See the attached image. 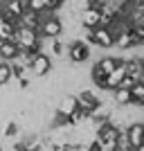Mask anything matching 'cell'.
I'll use <instances>...</instances> for the list:
<instances>
[{
    "label": "cell",
    "instance_id": "cell-1",
    "mask_svg": "<svg viewBox=\"0 0 144 151\" xmlns=\"http://www.w3.org/2000/svg\"><path fill=\"white\" fill-rule=\"evenodd\" d=\"M92 50H90V45L81 38H72L68 45H65V59L70 63H75V65H83V63L90 59Z\"/></svg>",
    "mask_w": 144,
    "mask_h": 151
},
{
    "label": "cell",
    "instance_id": "cell-2",
    "mask_svg": "<svg viewBox=\"0 0 144 151\" xmlns=\"http://www.w3.org/2000/svg\"><path fill=\"white\" fill-rule=\"evenodd\" d=\"M14 41L18 43V47L29 52H38V43H41V34L38 29H29V27H16V34H14Z\"/></svg>",
    "mask_w": 144,
    "mask_h": 151
},
{
    "label": "cell",
    "instance_id": "cell-3",
    "mask_svg": "<svg viewBox=\"0 0 144 151\" xmlns=\"http://www.w3.org/2000/svg\"><path fill=\"white\" fill-rule=\"evenodd\" d=\"M52 68H54V63H52V57H47V54H43V52H36L34 57H32L29 61V77H34V79H43V77H47L52 72Z\"/></svg>",
    "mask_w": 144,
    "mask_h": 151
},
{
    "label": "cell",
    "instance_id": "cell-4",
    "mask_svg": "<svg viewBox=\"0 0 144 151\" xmlns=\"http://www.w3.org/2000/svg\"><path fill=\"white\" fill-rule=\"evenodd\" d=\"M0 5H2V16H5V20H11L16 25H18V16L27 9L25 0H5V2H0Z\"/></svg>",
    "mask_w": 144,
    "mask_h": 151
},
{
    "label": "cell",
    "instance_id": "cell-5",
    "mask_svg": "<svg viewBox=\"0 0 144 151\" xmlns=\"http://www.w3.org/2000/svg\"><path fill=\"white\" fill-rule=\"evenodd\" d=\"M77 18H79V25H81L83 29H95V27H99L101 12L99 9H92V7H83Z\"/></svg>",
    "mask_w": 144,
    "mask_h": 151
},
{
    "label": "cell",
    "instance_id": "cell-6",
    "mask_svg": "<svg viewBox=\"0 0 144 151\" xmlns=\"http://www.w3.org/2000/svg\"><path fill=\"white\" fill-rule=\"evenodd\" d=\"M124 133L126 138H128V142H131V147H140L144 145V122H131L128 126H124Z\"/></svg>",
    "mask_w": 144,
    "mask_h": 151
},
{
    "label": "cell",
    "instance_id": "cell-7",
    "mask_svg": "<svg viewBox=\"0 0 144 151\" xmlns=\"http://www.w3.org/2000/svg\"><path fill=\"white\" fill-rule=\"evenodd\" d=\"M77 108H79V104H77V95H63L61 99H59V104H57V113H61V115L68 117L70 113H75Z\"/></svg>",
    "mask_w": 144,
    "mask_h": 151
},
{
    "label": "cell",
    "instance_id": "cell-8",
    "mask_svg": "<svg viewBox=\"0 0 144 151\" xmlns=\"http://www.w3.org/2000/svg\"><path fill=\"white\" fill-rule=\"evenodd\" d=\"M18 25L20 27H29V29H38V25H41V14L25 9V12L18 16Z\"/></svg>",
    "mask_w": 144,
    "mask_h": 151
},
{
    "label": "cell",
    "instance_id": "cell-9",
    "mask_svg": "<svg viewBox=\"0 0 144 151\" xmlns=\"http://www.w3.org/2000/svg\"><path fill=\"white\" fill-rule=\"evenodd\" d=\"M18 50H20V47H18L16 41H0V57L5 59L7 63L18 57Z\"/></svg>",
    "mask_w": 144,
    "mask_h": 151
},
{
    "label": "cell",
    "instance_id": "cell-10",
    "mask_svg": "<svg viewBox=\"0 0 144 151\" xmlns=\"http://www.w3.org/2000/svg\"><path fill=\"white\" fill-rule=\"evenodd\" d=\"M117 63H119V57H110V54H106V57H99V59H97L95 65H97L104 75H110V72L117 68Z\"/></svg>",
    "mask_w": 144,
    "mask_h": 151
},
{
    "label": "cell",
    "instance_id": "cell-11",
    "mask_svg": "<svg viewBox=\"0 0 144 151\" xmlns=\"http://www.w3.org/2000/svg\"><path fill=\"white\" fill-rule=\"evenodd\" d=\"M128 93H131V104L144 106V81H135L128 88Z\"/></svg>",
    "mask_w": 144,
    "mask_h": 151
},
{
    "label": "cell",
    "instance_id": "cell-12",
    "mask_svg": "<svg viewBox=\"0 0 144 151\" xmlns=\"http://www.w3.org/2000/svg\"><path fill=\"white\" fill-rule=\"evenodd\" d=\"M110 93H113L115 106H126V104H131V93H128V88H113Z\"/></svg>",
    "mask_w": 144,
    "mask_h": 151
},
{
    "label": "cell",
    "instance_id": "cell-13",
    "mask_svg": "<svg viewBox=\"0 0 144 151\" xmlns=\"http://www.w3.org/2000/svg\"><path fill=\"white\" fill-rule=\"evenodd\" d=\"M18 133H20V124H18L16 120H9V122L5 124V129H2V135H5L7 140H14Z\"/></svg>",
    "mask_w": 144,
    "mask_h": 151
},
{
    "label": "cell",
    "instance_id": "cell-14",
    "mask_svg": "<svg viewBox=\"0 0 144 151\" xmlns=\"http://www.w3.org/2000/svg\"><path fill=\"white\" fill-rule=\"evenodd\" d=\"M14 79H11V72H9V63H0V88L9 86Z\"/></svg>",
    "mask_w": 144,
    "mask_h": 151
},
{
    "label": "cell",
    "instance_id": "cell-15",
    "mask_svg": "<svg viewBox=\"0 0 144 151\" xmlns=\"http://www.w3.org/2000/svg\"><path fill=\"white\" fill-rule=\"evenodd\" d=\"M25 7L29 12L41 14V12H45V0H25Z\"/></svg>",
    "mask_w": 144,
    "mask_h": 151
},
{
    "label": "cell",
    "instance_id": "cell-16",
    "mask_svg": "<svg viewBox=\"0 0 144 151\" xmlns=\"http://www.w3.org/2000/svg\"><path fill=\"white\" fill-rule=\"evenodd\" d=\"M99 151H117V140H97Z\"/></svg>",
    "mask_w": 144,
    "mask_h": 151
},
{
    "label": "cell",
    "instance_id": "cell-17",
    "mask_svg": "<svg viewBox=\"0 0 144 151\" xmlns=\"http://www.w3.org/2000/svg\"><path fill=\"white\" fill-rule=\"evenodd\" d=\"M63 2L65 0H45V9L47 12H59V9H63Z\"/></svg>",
    "mask_w": 144,
    "mask_h": 151
},
{
    "label": "cell",
    "instance_id": "cell-18",
    "mask_svg": "<svg viewBox=\"0 0 144 151\" xmlns=\"http://www.w3.org/2000/svg\"><path fill=\"white\" fill-rule=\"evenodd\" d=\"M16 83H18V90H27L32 86V77H20L16 79Z\"/></svg>",
    "mask_w": 144,
    "mask_h": 151
},
{
    "label": "cell",
    "instance_id": "cell-19",
    "mask_svg": "<svg viewBox=\"0 0 144 151\" xmlns=\"http://www.w3.org/2000/svg\"><path fill=\"white\" fill-rule=\"evenodd\" d=\"M133 83H135V79H133L131 75H124V79L119 81V86H117V88H131Z\"/></svg>",
    "mask_w": 144,
    "mask_h": 151
},
{
    "label": "cell",
    "instance_id": "cell-20",
    "mask_svg": "<svg viewBox=\"0 0 144 151\" xmlns=\"http://www.w3.org/2000/svg\"><path fill=\"white\" fill-rule=\"evenodd\" d=\"M11 151H27V147H25L23 140H18V142H14V145H11Z\"/></svg>",
    "mask_w": 144,
    "mask_h": 151
},
{
    "label": "cell",
    "instance_id": "cell-21",
    "mask_svg": "<svg viewBox=\"0 0 144 151\" xmlns=\"http://www.w3.org/2000/svg\"><path fill=\"white\" fill-rule=\"evenodd\" d=\"M0 151H2V142H0Z\"/></svg>",
    "mask_w": 144,
    "mask_h": 151
},
{
    "label": "cell",
    "instance_id": "cell-22",
    "mask_svg": "<svg viewBox=\"0 0 144 151\" xmlns=\"http://www.w3.org/2000/svg\"><path fill=\"white\" fill-rule=\"evenodd\" d=\"M0 12H2V5H0Z\"/></svg>",
    "mask_w": 144,
    "mask_h": 151
},
{
    "label": "cell",
    "instance_id": "cell-23",
    "mask_svg": "<svg viewBox=\"0 0 144 151\" xmlns=\"http://www.w3.org/2000/svg\"><path fill=\"white\" fill-rule=\"evenodd\" d=\"M0 2H5V0H0Z\"/></svg>",
    "mask_w": 144,
    "mask_h": 151
}]
</instances>
